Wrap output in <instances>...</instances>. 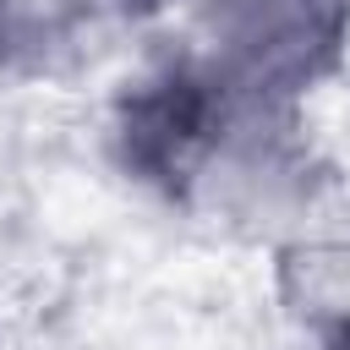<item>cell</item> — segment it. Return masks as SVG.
<instances>
[{"mask_svg":"<svg viewBox=\"0 0 350 350\" xmlns=\"http://www.w3.org/2000/svg\"><path fill=\"white\" fill-rule=\"evenodd\" d=\"M350 0H197L191 66L235 104L295 109L345 55Z\"/></svg>","mask_w":350,"mask_h":350,"instance_id":"cell-1","label":"cell"},{"mask_svg":"<svg viewBox=\"0 0 350 350\" xmlns=\"http://www.w3.org/2000/svg\"><path fill=\"white\" fill-rule=\"evenodd\" d=\"M93 11L98 0H0V82L66 66L88 38Z\"/></svg>","mask_w":350,"mask_h":350,"instance_id":"cell-2","label":"cell"},{"mask_svg":"<svg viewBox=\"0 0 350 350\" xmlns=\"http://www.w3.org/2000/svg\"><path fill=\"white\" fill-rule=\"evenodd\" d=\"M120 11H131V16H153V11H170V5H180V0H115Z\"/></svg>","mask_w":350,"mask_h":350,"instance_id":"cell-3","label":"cell"}]
</instances>
